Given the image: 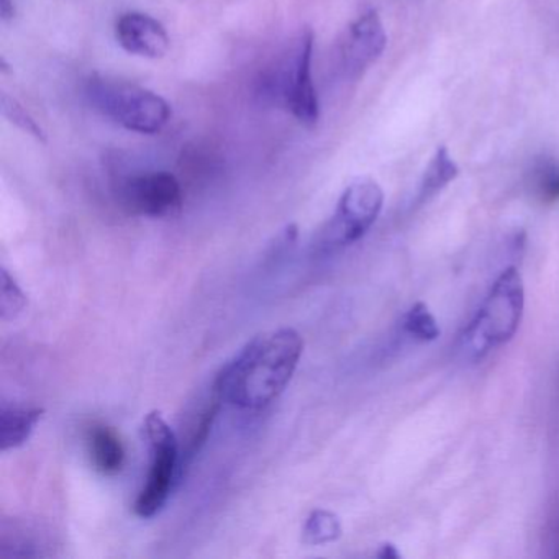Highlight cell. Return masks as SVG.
Returning a JSON list of instances; mask_svg holds the SVG:
<instances>
[{
    "label": "cell",
    "mask_w": 559,
    "mask_h": 559,
    "mask_svg": "<svg viewBox=\"0 0 559 559\" xmlns=\"http://www.w3.org/2000/svg\"><path fill=\"white\" fill-rule=\"evenodd\" d=\"M86 94L97 112L140 135H156L171 119V107L162 96L129 81L94 76Z\"/></svg>",
    "instance_id": "obj_2"
},
{
    "label": "cell",
    "mask_w": 559,
    "mask_h": 559,
    "mask_svg": "<svg viewBox=\"0 0 559 559\" xmlns=\"http://www.w3.org/2000/svg\"><path fill=\"white\" fill-rule=\"evenodd\" d=\"M0 106H2L0 107V109H2V116H4L12 126L17 127V129L28 133V135L35 136L37 140H41V142L47 140L40 123L32 117V114L28 112L17 99L4 93L2 97H0Z\"/></svg>",
    "instance_id": "obj_17"
},
{
    "label": "cell",
    "mask_w": 559,
    "mask_h": 559,
    "mask_svg": "<svg viewBox=\"0 0 559 559\" xmlns=\"http://www.w3.org/2000/svg\"><path fill=\"white\" fill-rule=\"evenodd\" d=\"M116 37L127 53L150 60L165 57L171 45L165 25L143 12L123 14L117 21Z\"/></svg>",
    "instance_id": "obj_9"
},
{
    "label": "cell",
    "mask_w": 559,
    "mask_h": 559,
    "mask_svg": "<svg viewBox=\"0 0 559 559\" xmlns=\"http://www.w3.org/2000/svg\"><path fill=\"white\" fill-rule=\"evenodd\" d=\"M384 205V192L372 179H356L336 204L332 218L319 238L322 251H336L361 240L378 221Z\"/></svg>",
    "instance_id": "obj_6"
},
{
    "label": "cell",
    "mask_w": 559,
    "mask_h": 559,
    "mask_svg": "<svg viewBox=\"0 0 559 559\" xmlns=\"http://www.w3.org/2000/svg\"><path fill=\"white\" fill-rule=\"evenodd\" d=\"M44 408L15 407V405H0V450L9 451L27 443L34 433Z\"/></svg>",
    "instance_id": "obj_11"
},
{
    "label": "cell",
    "mask_w": 559,
    "mask_h": 559,
    "mask_svg": "<svg viewBox=\"0 0 559 559\" xmlns=\"http://www.w3.org/2000/svg\"><path fill=\"white\" fill-rule=\"evenodd\" d=\"M528 194L542 205H555L559 202V162L542 156L533 163L526 175Z\"/></svg>",
    "instance_id": "obj_12"
},
{
    "label": "cell",
    "mask_w": 559,
    "mask_h": 559,
    "mask_svg": "<svg viewBox=\"0 0 559 559\" xmlns=\"http://www.w3.org/2000/svg\"><path fill=\"white\" fill-rule=\"evenodd\" d=\"M312 57L313 34L306 31L280 70L263 81V93L280 99L306 126H316L320 117L319 96L312 80Z\"/></svg>",
    "instance_id": "obj_4"
},
{
    "label": "cell",
    "mask_w": 559,
    "mask_h": 559,
    "mask_svg": "<svg viewBox=\"0 0 559 559\" xmlns=\"http://www.w3.org/2000/svg\"><path fill=\"white\" fill-rule=\"evenodd\" d=\"M0 316L2 320H14L24 312L28 300L17 281L2 267V281H0Z\"/></svg>",
    "instance_id": "obj_16"
},
{
    "label": "cell",
    "mask_w": 559,
    "mask_h": 559,
    "mask_svg": "<svg viewBox=\"0 0 559 559\" xmlns=\"http://www.w3.org/2000/svg\"><path fill=\"white\" fill-rule=\"evenodd\" d=\"M404 330L420 342H433L441 335L437 320L425 304L418 302L405 313Z\"/></svg>",
    "instance_id": "obj_15"
},
{
    "label": "cell",
    "mask_w": 559,
    "mask_h": 559,
    "mask_svg": "<svg viewBox=\"0 0 559 559\" xmlns=\"http://www.w3.org/2000/svg\"><path fill=\"white\" fill-rule=\"evenodd\" d=\"M378 556H379V558L397 559L399 556H401V555H399V551H397V549H395V546L384 545V546H382L381 549H379Z\"/></svg>",
    "instance_id": "obj_18"
},
{
    "label": "cell",
    "mask_w": 559,
    "mask_h": 559,
    "mask_svg": "<svg viewBox=\"0 0 559 559\" xmlns=\"http://www.w3.org/2000/svg\"><path fill=\"white\" fill-rule=\"evenodd\" d=\"M342 522L338 516L329 510H313L307 516L302 530V539L306 545L319 546L336 542L342 536Z\"/></svg>",
    "instance_id": "obj_14"
},
{
    "label": "cell",
    "mask_w": 559,
    "mask_h": 559,
    "mask_svg": "<svg viewBox=\"0 0 559 559\" xmlns=\"http://www.w3.org/2000/svg\"><path fill=\"white\" fill-rule=\"evenodd\" d=\"M302 352V336L289 326L261 333L222 368L214 392L235 407L260 411L283 394Z\"/></svg>",
    "instance_id": "obj_1"
},
{
    "label": "cell",
    "mask_w": 559,
    "mask_h": 559,
    "mask_svg": "<svg viewBox=\"0 0 559 559\" xmlns=\"http://www.w3.org/2000/svg\"><path fill=\"white\" fill-rule=\"evenodd\" d=\"M146 438H148L152 463L145 486L136 497L135 510L140 519H152L162 512L163 507L171 496L176 477H179V444L175 431L159 412L146 415L143 424Z\"/></svg>",
    "instance_id": "obj_5"
},
{
    "label": "cell",
    "mask_w": 559,
    "mask_h": 559,
    "mask_svg": "<svg viewBox=\"0 0 559 559\" xmlns=\"http://www.w3.org/2000/svg\"><path fill=\"white\" fill-rule=\"evenodd\" d=\"M388 35L378 12L359 15L343 35L338 50V67L343 76L356 81L382 57Z\"/></svg>",
    "instance_id": "obj_7"
},
{
    "label": "cell",
    "mask_w": 559,
    "mask_h": 559,
    "mask_svg": "<svg viewBox=\"0 0 559 559\" xmlns=\"http://www.w3.org/2000/svg\"><path fill=\"white\" fill-rule=\"evenodd\" d=\"M87 451L91 461L99 473L114 476L123 469L126 447L114 428L96 424L87 430Z\"/></svg>",
    "instance_id": "obj_10"
},
{
    "label": "cell",
    "mask_w": 559,
    "mask_h": 559,
    "mask_svg": "<svg viewBox=\"0 0 559 559\" xmlns=\"http://www.w3.org/2000/svg\"><path fill=\"white\" fill-rule=\"evenodd\" d=\"M14 5H11V0H2V17L4 21L14 17Z\"/></svg>",
    "instance_id": "obj_19"
},
{
    "label": "cell",
    "mask_w": 559,
    "mask_h": 559,
    "mask_svg": "<svg viewBox=\"0 0 559 559\" xmlns=\"http://www.w3.org/2000/svg\"><path fill=\"white\" fill-rule=\"evenodd\" d=\"M123 202L145 217H175L182 209V189L171 173L155 171L133 176L123 185Z\"/></svg>",
    "instance_id": "obj_8"
},
{
    "label": "cell",
    "mask_w": 559,
    "mask_h": 559,
    "mask_svg": "<svg viewBox=\"0 0 559 559\" xmlns=\"http://www.w3.org/2000/svg\"><path fill=\"white\" fill-rule=\"evenodd\" d=\"M525 307V289L522 274L516 267L502 271L477 316L467 326L464 342L474 358H483L487 352L506 345L515 336Z\"/></svg>",
    "instance_id": "obj_3"
},
{
    "label": "cell",
    "mask_w": 559,
    "mask_h": 559,
    "mask_svg": "<svg viewBox=\"0 0 559 559\" xmlns=\"http://www.w3.org/2000/svg\"><path fill=\"white\" fill-rule=\"evenodd\" d=\"M457 175H460V168L451 158L447 146H440L431 162L428 163L427 169H425L420 192H418V202H425L433 198L441 189L453 182Z\"/></svg>",
    "instance_id": "obj_13"
}]
</instances>
